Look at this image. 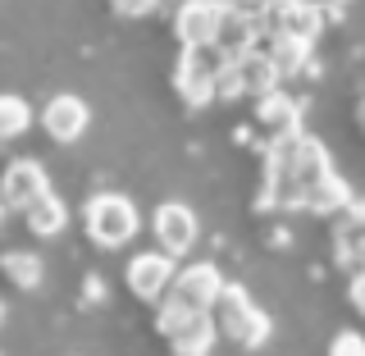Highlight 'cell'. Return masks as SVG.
I'll return each mask as SVG.
<instances>
[{
    "label": "cell",
    "instance_id": "ffe728a7",
    "mask_svg": "<svg viewBox=\"0 0 365 356\" xmlns=\"http://www.w3.org/2000/svg\"><path fill=\"white\" fill-rule=\"evenodd\" d=\"M32 123V106L23 96H0V142H9V137L28 133Z\"/></svg>",
    "mask_w": 365,
    "mask_h": 356
},
{
    "label": "cell",
    "instance_id": "5b68a950",
    "mask_svg": "<svg viewBox=\"0 0 365 356\" xmlns=\"http://www.w3.org/2000/svg\"><path fill=\"white\" fill-rule=\"evenodd\" d=\"M220 68H224L220 46H182L178 68H174V91L187 101L192 110L210 106V101H215V83H220Z\"/></svg>",
    "mask_w": 365,
    "mask_h": 356
},
{
    "label": "cell",
    "instance_id": "484cf974",
    "mask_svg": "<svg viewBox=\"0 0 365 356\" xmlns=\"http://www.w3.org/2000/svg\"><path fill=\"white\" fill-rule=\"evenodd\" d=\"M233 5H260V0H233Z\"/></svg>",
    "mask_w": 365,
    "mask_h": 356
},
{
    "label": "cell",
    "instance_id": "7c38bea8",
    "mask_svg": "<svg viewBox=\"0 0 365 356\" xmlns=\"http://www.w3.org/2000/svg\"><path fill=\"white\" fill-rule=\"evenodd\" d=\"M46 192H51V174H46L37 160H14V165L5 169V178H0V201H5L9 210H28Z\"/></svg>",
    "mask_w": 365,
    "mask_h": 356
},
{
    "label": "cell",
    "instance_id": "ac0fdd59",
    "mask_svg": "<svg viewBox=\"0 0 365 356\" xmlns=\"http://www.w3.org/2000/svg\"><path fill=\"white\" fill-rule=\"evenodd\" d=\"M23 215H28V228H32L37 238H55V233H64V224H68V205L55 197V192L37 197Z\"/></svg>",
    "mask_w": 365,
    "mask_h": 356
},
{
    "label": "cell",
    "instance_id": "7402d4cb",
    "mask_svg": "<svg viewBox=\"0 0 365 356\" xmlns=\"http://www.w3.org/2000/svg\"><path fill=\"white\" fill-rule=\"evenodd\" d=\"M155 5L160 0H110V9L123 19H146V14H155Z\"/></svg>",
    "mask_w": 365,
    "mask_h": 356
},
{
    "label": "cell",
    "instance_id": "8992f818",
    "mask_svg": "<svg viewBox=\"0 0 365 356\" xmlns=\"http://www.w3.org/2000/svg\"><path fill=\"white\" fill-rule=\"evenodd\" d=\"M283 78L279 68L269 64V55L260 51V46H251L247 55H233V60H224L220 68V83H215V96L224 101H237V96H265V91H274Z\"/></svg>",
    "mask_w": 365,
    "mask_h": 356
},
{
    "label": "cell",
    "instance_id": "603a6c76",
    "mask_svg": "<svg viewBox=\"0 0 365 356\" xmlns=\"http://www.w3.org/2000/svg\"><path fill=\"white\" fill-rule=\"evenodd\" d=\"M351 306H356V311L365 315V270L356 274V279H351Z\"/></svg>",
    "mask_w": 365,
    "mask_h": 356
},
{
    "label": "cell",
    "instance_id": "277c9868",
    "mask_svg": "<svg viewBox=\"0 0 365 356\" xmlns=\"http://www.w3.org/2000/svg\"><path fill=\"white\" fill-rule=\"evenodd\" d=\"M83 224H87V238L96 247H128L133 243V233H137V205L123 197V192H96V197L87 201V210H83Z\"/></svg>",
    "mask_w": 365,
    "mask_h": 356
},
{
    "label": "cell",
    "instance_id": "d4e9b609",
    "mask_svg": "<svg viewBox=\"0 0 365 356\" xmlns=\"http://www.w3.org/2000/svg\"><path fill=\"white\" fill-rule=\"evenodd\" d=\"M5 215H9V205H5V201H0V224H5Z\"/></svg>",
    "mask_w": 365,
    "mask_h": 356
},
{
    "label": "cell",
    "instance_id": "f1b7e54d",
    "mask_svg": "<svg viewBox=\"0 0 365 356\" xmlns=\"http://www.w3.org/2000/svg\"><path fill=\"white\" fill-rule=\"evenodd\" d=\"M361 265H365V256H361Z\"/></svg>",
    "mask_w": 365,
    "mask_h": 356
},
{
    "label": "cell",
    "instance_id": "9c48e42d",
    "mask_svg": "<svg viewBox=\"0 0 365 356\" xmlns=\"http://www.w3.org/2000/svg\"><path fill=\"white\" fill-rule=\"evenodd\" d=\"M174 274H178V265H174L169 251H137L128 260V288H133V297H142V302H165Z\"/></svg>",
    "mask_w": 365,
    "mask_h": 356
},
{
    "label": "cell",
    "instance_id": "3957f363",
    "mask_svg": "<svg viewBox=\"0 0 365 356\" xmlns=\"http://www.w3.org/2000/svg\"><path fill=\"white\" fill-rule=\"evenodd\" d=\"M215 311V325H220V334L228 342H237V347H265L269 342V315L260 311L256 302H251V293L242 288V283H224V293H220V302L210 306Z\"/></svg>",
    "mask_w": 365,
    "mask_h": 356
},
{
    "label": "cell",
    "instance_id": "8fae6325",
    "mask_svg": "<svg viewBox=\"0 0 365 356\" xmlns=\"http://www.w3.org/2000/svg\"><path fill=\"white\" fill-rule=\"evenodd\" d=\"M220 23H224V0H178L174 32L182 46H215Z\"/></svg>",
    "mask_w": 365,
    "mask_h": 356
},
{
    "label": "cell",
    "instance_id": "ba28073f",
    "mask_svg": "<svg viewBox=\"0 0 365 356\" xmlns=\"http://www.w3.org/2000/svg\"><path fill=\"white\" fill-rule=\"evenodd\" d=\"M151 228H155V238H160V251H169V256H187L192 247H197V238H201V228H197V210L192 205H182V201H165L160 210L151 215Z\"/></svg>",
    "mask_w": 365,
    "mask_h": 356
},
{
    "label": "cell",
    "instance_id": "83f0119b",
    "mask_svg": "<svg viewBox=\"0 0 365 356\" xmlns=\"http://www.w3.org/2000/svg\"><path fill=\"white\" fill-rule=\"evenodd\" d=\"M0 320H5V306H0Z\"/></svg>",
    "mask_w": 365,
    "mask_h": 356
},
{
    "label": "cell",
    "instance_id": "52a82bcc",
    "mask_svg": "<svg viewBox=\"0 0 365 356\" xmlns=\"http://www.w3.org/2000/svg\"><path fill=\"white\" fill-rule=\"evenodd\" d=\"M260 28L265 32H283V37H302L311 41L319 37V28H324V9L306 5V0H260Z\"/></svg>",
    "mask_w": 365,
    "mask_h": 356
},
{
    "label": "cell",
    "instance_id": "2e32d148",
    "mask_svg": "<svg viewBox=\"0 0 365 356\" xmlns=\"http://www.w3.org/2000/svg\"><path fill=\"white\" fill-rule=\"evenodd\" d=\"M338 215L342 220L334 228V251H338L342 265H361V256H365V201H351Z\"/></svg>",
    "mask_w": 365,
    "mask_h": 356
},
{
    "label": "cell",
    "instance_id": "cb8c5ba5",
    "mask_svg": "<svg viewBox=\"0 0 365 356\" xmlns=\"http://www.w3.org/2000/svg\"><path fill=\"white\" fill-rule=\"evenodd\" d=\"M306 5H315V9H338L342 0H306Z\"/></svg>",
    "mask_w": 365,
    "mask_h": 356
},
{
    "label": "cell",
    "instance_id": "4316f807",
    "mask_svg": "<svg viewBox=\"0 0 365 356\" xmlns=\"http://www.w3.org/2000/svg\"><path fill=\"white\" fill-rule=\"evenodd\" d=\"M361 123H365V106H361Z\"/></svg>",
    "mask_w": 365,
    "mask_h": 356
},
{
    "label": "cell",
    "instance_id": "7a4b0ae2",
    "mask_svg": "<svg viewBox=\"0 0 365 356\" xmlns=\"http://www.w3.org/2000/svg\"><path fill=\"white\" fill-rule=\"evenodd\" d=\"M155 325H160V334L169 338V352H174V356H210L215 338H220V325H215V315L201 311V306L178 302V297L160 302Z\"/></svg>",
    "mask_w": 365,
    "mask_h": 356
},
{
    "label": "cell",
    "instance_id": "d6986e66",
    "mask_svg": "<svg viewBox=\"0 0 365 356\" xmlns=\"http://www.w3.org/2000/svg\"><path fill=\"white\" fill-rule=\"evenodd\" d=\"M0 270L14 288H37L41 283V256H32V251H5Z\"/></svg>",
    "mask_w": 365,
    "mask_h": 356
},
{
    "label": "cell",
    "instance_id": "30bf717a",
    "mask_svg": "<svg viewBox=\"0 0 365 356\" xmlns=\"http://www.w3.org/2000/svg\"><path fill=\"white\" fill-rule=\"evenodd\" d=\"M224 293V274L215 260H192V265H178L174 283H169V297H178V302L187 306H201V311H210L215 302H220Z\"/></svg>",
    "mask_w": 365,
    "mask_h": 356
},
{
    "label": "cell",
    "instance_id": "44dd1931",
    "mask_svg": "<svg viewBox=\"0 0 365 356\" xmlns=\"http://www.w3.org/2000/svg\"><path fill=\"white\" fill-rule=\"evenodd\" d=\"M329 356H365V338L356 329H342V334L329 342Z\"/></svg>",
    "mask_w": 365,
    "mask_h": 356
},
{
    "label": "cell",
    "instance_id": "6da1fadb",
    "mask_svg": "<svg viewBox=\"0 0 365 356\" xmlns=\"http://www.w3.org/2000/svg\"><path fill=\"white\" fill-rule=\"evenodd\" d=\"M334 174L329 165V151L319 137H283V142L269 146L265 156V188H260V205H302L306 210V197Z\"/></svg>",
    "mask_w": 365,
    "mask_h": 356
},
{
    "label": "cell",
    "instance_id": "5bb4252c",
    "mask_svg": "<svg viewBox=\"0 0 365 356\" xmlns=\"http://www.w3.org/2000/svg\"><path fill=\"white\" fill-rule=\"evenodd\" d=\"M256 123H260V133L269 137V146L274 142H283V137H297L302 133V110H297V101L288 96V91H265V96H256Z\"/></svg>",
    "mask_w": 365,
    "mask_h": 356
},
{
    "label": "cell",
    "instance_id": "4fadbf2b",
    "mask_svg": "<svg viewBox=\"0 0 365 356\" xmlns=\"http://www.w3.org/2000/svg\"><path fill=\"white\" fill-rule=\"evenodd\" d=\"M87 123H91V110H87L83 96H73V91L51 96L46 110H41V128L51 133L55 142H78V137L87 133Z\"/></svg>",
    "mask_w": 365,
    "mask_h": 356
},
{
    "label": "cell",
    "instance_id": "9a60e30c",
    "mask_svg": "<svg viewBox=\"0 0 365 356\" xmlns=\"http://www.w3.org/2000/svg\"><path fill=\"white\" fill-rule=\"evenodd\" d=\"M256 41H260V19L251 14V9L224 5V23H220V32H215V46H220L224 60H233V55H247Z\"/></svg>",
    "mask_w": 365,
    "mask_h": 356
},
{
    "label": "cell",
    "instance_id": "e0dca14e",
    "mask_svg": "<svg viewBox=\"0 0 365 356\" xmlns=\"http://www.w3.org/2000/svg\"><path fill=\"white\" fill-rule=\"evenodd\" d=\"M256 46L269 55V64L279 68V78H288V73H297V68H306V60H311V41L283 37V32H260Z\"/></svg>",
    "mask_w": 365,
    "mask_h": 356
}]
</instances>
